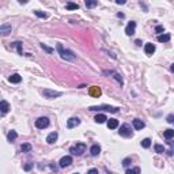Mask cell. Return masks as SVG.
I'll return each mask as SVG.
<instances>
[{"mask_svg": "<svg viewBox=\"0 0 174 174\" xmlns=\"http://www.w3.org/2000/svg\"><path fill=\"white\" fill-rule=\"evenodd\" d=\"M57 50H58V54H60V57L64 58V60H75V54L72 53L71 50L64 49L61 44H57Z\"/></svg>", "mask_w": 174, "mask_h": 174, "instance_id": "cell-1", "label": "cell"}, {"mask_svg": "<svg viewBox=\"0 0 174 174\" xmlns=\"http://www.w3.org/2000/svg\"><path fill=\"white\" fill-rule=\"evenodd\" d=\"M69 151H71L74 155H82V154L86 151V144L85 143H76L75 146H72Z\"/></svg>", "mask_w": 174, "mask_h": 174, "instance_id": "cell-2", "label": "cell"}, {"mask_svg": "<svg viewBox=\"0 0 174 174\" xmlns=\"http://www.w3.org/2000/svg\"><path fill=\"white\" fill-rule=\"evenodd\" d=\"M90 110H106V112H110V113H117L118 112V107L102 105V106H91L90 107Z\"/></svg>", "mask_w": 174, "mask_h": 174, "instance_id": "cell-3", "label": "cell"}, {"mask_svg": "<svg viewBox=\"0 0 174 174\" xmlns=\"http://www.w3.org/2000/svg\"><path fill=\"white\" fill-rule=\"evenodd\" d=\"M118 132H120V135H121V136H124V138H131V136L133 135V133H132L131 127L128 124H122V125H121Z\"/></svg>", "mask_w": 174, "mask_h": 174, "instance_id": "cell-4", "label": "cell"}, {"mask_svg": "<svg viewBox=\"0 0 174 174\" xmlns=\"http://www.w3.org/2000/svg\"><path fill=\"white\" fill-rule=\"evenodd\" d=\"M36 127L38 129H44L49 127V118L48 117H40L38 120H36Z\"/></svg>", "mask_w": 174, "mask_h": 174, "instance_id": "cell-5", "label": "cell"}, {"mask_svg": "<svg viewBox=\"0 0 174 174\" xmlns=\"http://www.w3.org/2000/svg\"><path fill=\"white\" fill-rule=\"evenodd\" d=\"M60 91H54V90H49V89H45L44 90V97L45 98H49V99H53V98H57V97H61Z\"/></svg>", "mask_w": 174, "mask_h": 174, "instance_id": "cell-6", "label": "cell"}, {"mask_svg": "<svg viewBox=\"0 0 174 174\" xmlns=\"http://www.w3.org/2000/svg\"><path fill=\"white\" fill-rule=\"evenodd\" d=\"M11 30H12V27H11V25L10 23H4V25H1L0 26V36H8L10 33H11Z\"/></svg>", "mask_w": 174, "mask_h": 174, "instance_id": "cell-7", "label": "cell"}, {"mask_svg": "<svg viewBox=\"0 0 174 174\" xmlns=\"http://www.w3.org/2000/svg\"><path fill=\"white\" fill-rule=\"evenodd\" d=\"M135 30H136V22H132V21H131V22L127 25V27H125V33H127V36H133Z\"/></svg>", "mask_w": 174, "mask_h": 174, "instance_id": "cell-8", "label": "cell"}, {"mask_svg": "<svg viewBox=\"0 0 174 174\" xmlns=\"http://www.w3.org/2000/svg\"><path fill=\"white\" fill-rule=\"evenodd\" d=\"M79 124H80V120H79L78 117H71V118L67 121V128L68 129H72V128L78 127Z\"/></svg>", "mask_w": 174, "mask_h": 174, "instance_id": "cell-9", "label": "cell"}, {"mask_svg": "<svg viewBox=\"0 0 174 174\" xmlns=\"http://www.w3.org/2000/svg\"><path fill=\"white\" fill-rule=\"evenodd\" d=\"M72 163V158L69 155L67 156H63L61 159H60V162H58V165H60V167H67V166H69Z\"/></svg>", "mask_w": 174, "mask_h": 174, "instance_id": "cell-10", "label": "cell"}, {"mask_svg": "<svg viewBox=\"0 0 174 174\" xmlns=\"http://www.w3.org/2000/svg\"><path fill=\"white\" fill-rule=\"evenodd\" d=\"M0 112L3 114H7L10 112V103L7 101H0Z\"/></svg>", "mask_w": 174, "mask_h": 174, "instance_id": "cell-11", "label": "cell"}, {"mask_svg": "<svg viewBox=\"0 0 174 174\" xmlns=\"http://www.w3.org/2000/svg\"><path fill=\"white\" fill-rule=\"evenodd\" d=\"M144 52H146V54H152L154 52H155V45L151 44V42H148V44L144 45Z\"/></svg>", "mask_w": 174, "mask_h": 174, "instance_id": "cell-12", "label": "cell"}, {"mask_svg": "<svg viewBox=\"0 0 174 174\" xmlns=\"http://www.w3.org/2000/svg\"><path fill=\"white\" fill-rule=\"evenodd\" d=\"M103 74H105V75H113V78H114V79L122 86V79H121L120 74H117V72H114V71H103Z\"/></svg>", "mask_w": 174, "mask_h": 174, "instance_id": "cell-13", "label": "cell"}, {"mask_svg": "<svg viewBox=\"0 0 174 174\" xmlns=\"http://www.w3.org/2000/svg\"><path fill=\"white\" fill-rule=\"evenodd\" d=\"M57 138H58L57 132H52V133L48 135V138H46V143H48V144H53L54 142L57 140Z\"/></svg>", "mask_w": 174, "mask_h": 174, "instance_id": "cell-14", "label": "cell"}, {"mask_svg": "<svg viewBox=\"0 0 174 174\" xmlns=\"http://www.w3.org/2000/svg\"><path fill=\"white\" fill-rule=\"evenodd\" d=\"M144 122L142 120H139V118H135L133 120V127H135V129H138V131H140V129H143L144 128Z\"/></svg>", "mask_w": 174, "mask_h": 174, "instance_id": "cell-15", "label": "cell"}, {"mask_svg": "<svg viewBox=\"0 0 174 174\" xmlns=\"http://www.w3.org/2000/svg\"><path fill=\"white\" fill-rule=\"evenodd\" d=\"M90 94H91L93 97H97V98H98L99 95H101V89L97 87V86H93V87L90 89Z\"/></svg>", "mask_w": 174, "mask_h": 174, "instance_id": "cell-16", "label": "cell"}, {"mask_svg": "<svg viewBox=\"0 0 174 174\" xmlns=\"http://www.w3.org/2000/svg\"><path fill=\"white\" fill-rule=\"evenodd\" d=\"M10 83H19V82L22 80V76H19L18 74H14V75H11L8 78Z\"/></svg>", "mask_w": 174, "mask_h": 174, "instance_id": "cell-17", "label": "cell"}, {"mask_svg": "<svg viewBox=\"0 0 174 174\" xmlns=\"http://www.w3.org/2000/svg\"><path fill=\"white\" fill-rule=\"evenodd\" d=\"M107 127H109L110 129H116L117 127H118V120H116V118H110V120L107 121Z\"/></svg>", "mask_w": 174, "mask_h": 174, "instance_id": "cell-18", "label": "cell"}, {"mask_svg": "<svg viewBox=\"0 0 174 174\" xmlns=\"http://www.w3.org/2000/svg\"><path fill=\"white\" fill-rule=\"evenodd\" d=\"M99 152H101V147H99L98 144H94L93 147H91V150H90V154L93 156H97Z\"/></svg>", "mask_w": 174, "mask_h": 174, "instance_id": "cell-19", "label": "cell"}, {"mask_svg": "<svg viewBox=\"0 0 174 174\" xmlns=\"http://www.w3.org/2000/svg\"><path fill=\"white\" fill-rule=\"evenodd\" d=\"M158 41H159V42H169L170 34L169 33H166V34H159V36H158Z\"/></svg>", "mask_w": 174, "mask_h": 174, "instance_id": "cell-20", "label": "cell"}, {"mask_svg": "<svg viewBox=\"0 0 174 174\" xmlns=\"http://www.w3.org/2000/svg\"><path fill=\"white\" fill-rule=\"evenodd\" d=\"M94 120H95V122H97V124H102V122H105L107 118H106V116H105V114H97Z\"/></svg>", "mask_w": 174, "mask_h": 174, "instance_id": "cell-21", "label": "cell"}, {"mask_svg": "<svg viewBox=\"0 0 174 174\" xmlns=\"http://www.w3.org/2000/svg\"><path fill=\"white\" fill-rule=\"evenodd\" d=\"M31 148H33V147H31L30 143H25V144L21 146V151H22V152H30Z\"/></svg>", "mask_w": 174, "mask_h": 174, "instance_id": "cell-22", "label": "cell"}, {"mask_svg": "<svg viewBox=\"0 0 174 174\" xmlns=\"http://www.w3.org/2000/svg\"><path fill=\"white\" fill-rule=\"evenodd\" d=\"M17 138H18V133H17L15 131H10L8 135H7V139H8L10 142H14Z\"/></svg>", "mask_w": 174, "mask_h": 174, "instance_id": "cell-23", "label": "cell"}, {"mask_svg": "<svg viewBox=\"0 0 174 174\" xmlns=\"http://www.w3.org/2000/svg\"><path fill=\"white\" fill-rule=\"evenodd\" d=\"M154 150H155V152H158V154H163V152H165V147L161 146V144H155V146H154Z\"/></svg>", "mask_w": 174, "mask_h": 174, "instance_id": "cell-24", "label": "cell"}, {"mask_svg": "<svg viewBox=\"0 0 174 174\" xmlns=\"http://www.w3.org/2000/svg\"><path fill=\"white\" fill-rule=\"evenodd\" d=\"M173 136H174V131L173 129H166L165 131V138L167 139V140H170Z\"/></svg>", "mask_w": 174, "mask_h": 174, "instance_id": "cell-25", "label": "cell"}, {"mask_svg": "<svg viewBox=\"0 0 174 174\" xmlns=\"http://www.w3.org/2000/svg\"><path fill=\"white\" fill-rule=\"evenodd\" d=\"M142 147L150 148L151 147V140H150V139H144V140H142Z\"/></svg>", "mask_w": 174, "mask_h": 174, "instance_id": "cell-26", "label": "cell"}, {"mask_svg": "<svg viewBox=\"0 0 174 174\" xmlns=\"http://www.w3.org/2000/svg\"><path fill=\"white\" fill-rule=\"evenodd\" d=\"M127 174H140V169H139V167H135V169H128V170H127Z\"/></svg>", "mask_w": 174, "mask_h": 174, "instance_id": "cell-27", "label": "cell"}, {"mask_svg": "<svg viewBox=\"0 0 174 174\" xmlns=\"http://www.w3.org/2000/svg\"><path fill=\"white\" fill-rule=\"evenodd\" d=\"M78 8H79V6L76 3H68L67 4V10H78Z\"/></svg>", "mask_w": 174, "mask_h": 174, "instance_id": "cell-28", "label": "cell"}, {"mask_svg": "<svg viewBox=\"0 0 174 174\" xmlns=\"http://www.w3.org/2000/svg\"><path fill=\"white\" fill-rule=\"evenodd\" d=\"M97 4H98L97 1H89V0L86 1V7H87V8H93V7H95Z\"/></svg>", "mask_w": 174, "mask_h": 174, "instance_id": "cell-29", "label": "cell"}, {"mask_svg": "<svg viewBox=\"0 0 174 174\" xmlns=\"http://www.w3.org/2000/svg\"><path fill=\"white\" fill-rule=\"evenodd\" d=\"M34 14H36L38 18H48V14L45 12H41V11H34Z\"/></svg>", "mask_w": 174, "mask_h": 174, "instance_id": "cell-30", "label": "cell"}, {"mask_svg": "<svg viewBox=\"0 0 174 174\" xmlns=\"http://www.w3.org/2000/svg\"><path fill=\"white\" fill-rule=\"evenodd\" d=\"M41 48H42L44 50H46L48 53H53V49H52V48H49V46H46L45 44H41Z\"/></svg>", "mask_w": 174, "mask_h": 174, "instance_id": "cell-31", "label": "cell"}, {"mask_svg": "<svg viewBox=\"0 0 174 174\" xmlns=\"http://www.w3.org/2000/svg\"><path fill=\"white\" fill-rule=\"evenodd\" d=\"M129 163H131V158H125L124 161H122V166H124V167H128Z\"/></svg>", "mask_w": 174, "mask_h": 174, "instance_id": "cell-32", "label": "cell"}, {"mask_svg": "<svg viewBox=\"0 0 174 174\" xmlns=\"http://www.w3.org/2000/svg\"><path fill=\"white\" fill-rule=\"evenodd\" d=\"M17 46H18V52L21 54H23V52H22V44L21 42H17Z\"/></svg>", "mask_w": 174, "mask_h": 174, "instance_id": "cell-33", "label": "cell"}, {"mask_svg": "<svg viewBox=\"0 0 174 174\" xmlns=\"http://www.w3.org/2000/svg\"><path fill=\"white\" fill-rule=\"evenodd\" d=\"M173 118H174V116L173 114H169V116H167V122H170V124H171V122H173Z\"/></svg>", "mask_w": 174, "mask_h": 174, "instance_id": "cell-34", "label": "cell"}, {"mask_svg": "<svg viewBox=\"0 0 174 174\" xmlns=\"http://www.w3.org/2000/svg\"><path fill=\"white\" fill-rule=\"evenodd\" d=\"M155 31H156V33H162V31H163V26H156Z\"/></svg>", "mask_w": 174, "mask_h": 174, "instance_id": "cell-35", "label": "cell"}, {"mask_svg": "<svg viewBox=\"0 0 174 174\" xmlns=\"http://www.w3.org/2000/svg\"><path fill=\"white\" fill-rule=\"evenodd\" d=\"M87 174H99V173H98V170L97 169H91V170H89V173Z\"/></svg>", "mask_w": 174, "mask_h": 174, "instance_id": "cell-36", "label": "cell"}, {"mask_svg": "<svg viewBox=\"0 0 174 174\" xmlns=\"http://www.w3.org/2000/svg\"><path fill=\"white\" fill-rule=\"evenodd\" d=\"M116 3H117V4H125V1H124V0H117Z\"/></svg>", "mask_w": 174, "mask_h": 174, "instance_id": "cell-37", "label": "cell"}, {"mask_svg": "<svg viewBox=\"0 0 174 174\" xmlns=\"http://www.w3.org/2000/svg\"><path fill=\"white\" fill-rule=\"evenodd\" d=\"M31 169V165H26L25 166V170H30Z\"/></svg>", "mask_w": 174, "mask_h": 174, "instance_id": "cell-38", "label": "cell"}, {"mask_svg": "<svg viewBox=\"0 0 174 174\" xmlns=\"http://www.w3.org/2000/svg\"><path fill=\"white\" fill-rule=\"evenodd\" d=\"M117 17H118V18H124V14H120V12H118V14H117Z\"/></svg>", "mask_w": 174, "mask_h": 174, "instance_id": "cell-39", "label": "cell"}, {"mask_svg": "<svg viewBox=\"0 0 174 174\" xmlns=\"http://www.w3.org/2000/svg\"><path fill=\"white\" fill-rule=\"evenodd\" d=\"M75 174H78V173H75Z\"/></svg>", "mask_w": 174, "mask_h": 174, "instance_id": "cell-40", "label": "cell"}]
</instances>
